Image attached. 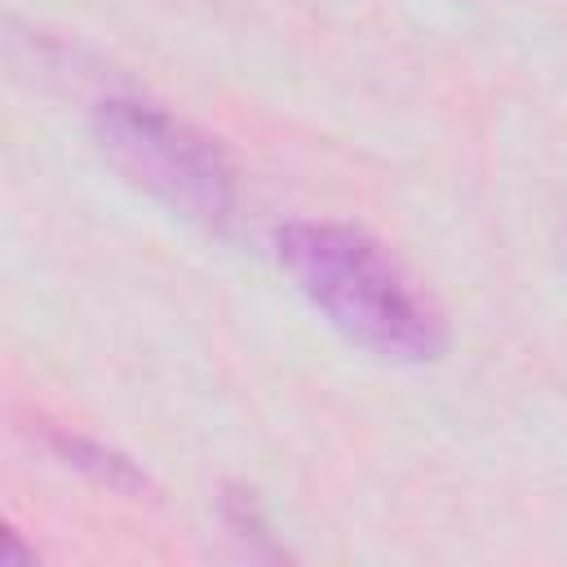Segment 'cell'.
Wrapping results in <instances>:
<instances>
[{
	"label": "cell",
	"mask_w": 567,
	"mask_h": 567,
	"mask_svg": "<svg viewBox=\"0 0 567 567\" xmlns=\"http://www.w3.org/2000/svg\"><path fill=\"white\" fill-rule=\"evenodd\" d=\"M275 257L297 292L359 350L390 363L443 359L447 323L439 306L368 230L346 221H288L275 230Z\"/></svg>",
	"instance_id": "cell-1"
},
{
	"label": "cell",
	"mask_w": 567,
	"mask_h": 567,
	"mask_svg": "<svg viewBox=\"0 0 567 567\" xmlns=\"http://www.w3.org/2000/svg\"><path fill=\"white\" fill-rule=\"evenodd\" d=\"M102 159L164 213L221 235L235 221V168L186 120L137 97H111L93 111Z\"/></svg>",
	"instance_id": "cell-2"
},
{
	"label": "cell",
	"mask_w": 567,
	"mask_h": 567,
	"mask_svg": "<svg viewBox=\"0 0 567 567\" xmlns=\"http://www.w3.org/2000/svg\"><path fill=\"white\" fill-rule=\"evenodd\" d=\"M49 447L66 461V465H75V470H84L89 478H97V483H106L111 492H146V478L133 470V461L128 456H120V452H111V447H102V443H93V439H80V434H49Z\"/></svg>",
	"instance_id": "cell-3"
}]
</instances>
